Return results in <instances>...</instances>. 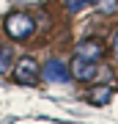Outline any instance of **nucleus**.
Masks as SVG:
<instances>
[{
	"label": "nucleus",
	"mask_w": 118,
	"mask_h": 124,
	"mask_svg": "<svg viewBox=\"0 0 118 124\" xmlns=\"http://www.w3.org/2000/svg\"><path fill=\"white\" fill-rule=\"evenodd\" d=\"M3 28H6V33H8L14 41H22V39H28V36L33 33L36 25H33L30 14H25V11H14V14H8V17H6Z\"/></svg>",
	"instance_id": "nucleus-1"
},
{
	"label": "nucleus",
	"mask_w": 118,
	"mask_h": 124,
	"mask_svg": "<svg viewBox=\"0 0 118 124\" xmlns=\"http://www.w3.org/2000/svg\"><path fill=\"white\" fill-rule=\"evenodd\" d=\"M14 80L22 85H33L36 80H39V63H36V58H19L17 66H14Z\"/></svg>",
	"instance_id": "nucleus-2"
},
{
	"label": "nucleus",
	"mask_w": 118,
	"mask_h": 124,
	"mask_svg": "<svg viewBox=\"0 0 118 124\" xmlns=\"http://www.w3.org/2000/svg\"><path fill=\"white\" fill-rule=\"evenodd\" d=\"M39 75L44 80H49V83H66L71 75H69V69H66V63L63 61H58V58H49L44 66H39Z\"/></svg>",
	"instance_id": "nucleus-3"
},
{
	"label": "nucleus",
	"mask_w": 118,
	"mask_h": 124,
	"mask_svg": "<svg viewBox=\"0 0 118 124\" xmlns=\"http://www.w3.org/2000/svg\"><path fill=\"white\" fill-rule=\"evenodd\" d=\"M69 75L80 80V83H88V80H93L99 75V66H96V61H85V58H74V63L69 66Z\"/></svg>",
	"instance_id": "nucleus-4"
},
{
	"label": "nucleus",
	"mask_w": 118,
	"mask_h": 124,
	"mask_svg": "<svg viewBox=\"0 0 118 124\" xmlns=\"http://www.w3.org/2000/svg\"><path fill=\"white\" fill-rule=\"evenodd\" d=\"M104 55V44L99 39H85L77 44V58H85V61H99Z\"/></svg>",
	"instance_id": "nucleus-5"
},
{
	"label": "nucleus",
	"mask_w": 118,
	"mask_h": 124,
	"mask_svg": "<svg viewBox=\"0 0 118 124\" xmlns=\"http://www.w3.org/2000/svg\"><path fill=\"white\" fill-rule=\"evenodd\" d=\"M107 99H110V88H96V91H91V105H104Z\"/></svg>",
	"instance_id": "nucleus-6"
},
{
	"label": "nucleus",
	"mask_w": 118,
	"mask_h": 124,
	"mask_svg": "<svg viewBox=\"0 0 118 124\" xmlns=\"http://www.w3.org/2000/svg\"><path fill=\"white\" fill-rule=\"evenodd\" d=\"M93 0H63V6L69 11H80V8H85V6H91Z\"/></svg>",
	"instance_id": "nucleus-7"
},
{
	"label": "nucleus",
	"mask_w": 118,
	"mask_h": 124,
	"mask_svg": "<svg viewBox=\"0 0 118 124\" xmlns=\"http://www.w3.org/2000/svg\"><path fill=\"white\" fill-rule=\"evenodd\" d=\"M8 58H11L8 47H0V72H6V66H8Z\"/></svg>",
	"instance_id": "nucleus-8"
},
{
	"label": "nucleus",
	"mask_w": 118,
	"mask_h": 124,
	"mask_svg": "<svg viewBox=\"0 0 118 124\" xmlns=\"http://www.w3.org/2000/svg\"><path fill=\"white\" fill-rule=\"evenodd\" d=\"M102 3H104V6H102V8H104V11H115V0H102Z\"/></svg>",
	"instance_id": "nucleus-9"
},
{
	"label": "nucleus",
	"mask_w": 118,
	"mask_h": 124,
	"mask_svg": "<svg viewBox=\"0 0 118 124\" xmlns=\"http://www.w3.org/2000/svg\"><path fill=\"white\" fill-rule=\"evenodd\" d=\"M113 50H115V53H118V33H115V41H113Z\"/></svg>",
	"instance_id": "nucleus-10"
}]
</instances>
